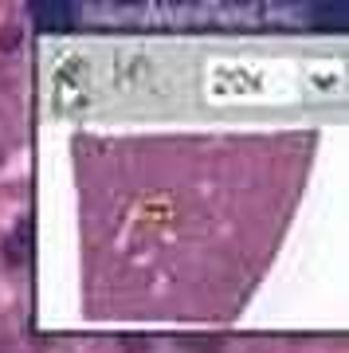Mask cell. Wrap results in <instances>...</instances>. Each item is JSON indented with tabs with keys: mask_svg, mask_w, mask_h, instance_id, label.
<instances>
[{
	"mask_svg": "<svg viewBox=\"0 0 349 353\" xmlns=\"http://www.w3.org/2000/svg\"><path fill=\"white\" fill-rule=\"evenodd\" d=\"M181 345H185L188 353H220L224 350V341L220 338H185Z\"/></svg>",
	"mask_w": 349,
	"mask_h": 353,
	"instance_id": "2",
	"label": "cell"
},
{
	"mask_svg": "<svg viewBox=\"0 0 349 353\" xmlns=\"http://www.w3.org/2000/svg\"><path fill=\"white\" fill-rule=\"evenodd\" d=\"M28 236H24V228H20V232H16L12 240H4V259H8V267H24V248H20V243H24Z\"/></svg>",
	"mask_w": 349,
	"mask_h": 353,
	"instance_id": "1",
	"label": "cell"
},
{
	"mask_svg": "<svg viewBox=\"0 0 349 353\" xmlns=\"http://www.w3.org/2000/svg\"><path fill=\"white\" fill-rule=\"evenodd\" d=\"M20 39H24V32H20L16 24L0 28V51H16V48H20Z\"/></svg>",
	"mask_w": 349,
	"mask_h": 353,
	"instance_id": "3",
	"label": "cell"
}]
</instances>
